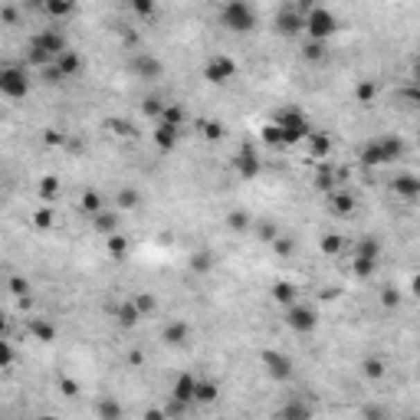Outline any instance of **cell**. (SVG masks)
<instances>
[{
    "instance_id": "obj_21",
    "label": "cell",
    "mask_w": 420,
    "mask_h": 420,
    "mask_svg": "<svg viewBox=\"0 0 420 420\" xmlns=\"http://www.w3.org/2000/svg\"><path fill=\"white\" fill-rule=\"evenodd\" d=\"M306 145H309V158L325 161L329 158V151H332V138L325 135V132H319V128H312L309 138H306Z\"/></svg>"
},
{
    "instance_id": "obj_58",
    "label": "cell",
    "mask_w": 420,
    "mask_h": 420,
    "mask_svg": "<svg viewBox=\"0 0 420 420\" xmlns=\"http://www.w3.org/2000/svg\"><path fill=\"white\" fill-rule=\"evenodd\" d=\"M145 420H168V414L158 410V408H148V410H145Z\"/></svg>"
},
{
    "instance_id": "obj_45",
    "label": "cell",
    "mask_w": 420,
    "mask_h": 420,
    "mask_svg": "<svg viewBox=\"0 0 420 420\" xmlns=\"http://www.w3.org/2000/svg\"><path fill=\"white\" fill-rule=\"evenodd\" d=\"M13 361H17V348H13V342L0 338V371H3V368H13Z\"/></svg>"
},
{
    "instance_id": "obj_5",
    "label": "cell",
    "mask_w": 420,
    "mask_h": 420,
    "mask_svg": "<svg viewBox=\"0 0 420 420\" xmlns=\"http://www.w3.org/2000/svg\"><path fill=\"white\" fill-rule=\"evenodd\" d=\"M30 86H33V79L24 66H0V96L3 99H26Z\"/></svg>"
},
{
    "instance_id": "obj_36",
    "label": "cell",
    "mask_w": 420,
    "mask_h": 420,
    "mask_svg": "<svg viewBox=\"0 0 420 420\" xmlns=\"http://www.w3.org/2000/svg\"><path fill=\"white\" fill-rule=\"evenodd\" d=\"M374 99H378V82H374V79H358V86H355V102H358V105H371Z\"/></svg>"
},
{
    "instance_id": "obj_27",
    "label": "cell",
    "mask_w": 420,
    "mask_h": 420,
    "mask_svg": "<svg viewBox=\"0 0 420 420\" xmlns=\"http://www.w3.org/2000/svg\"><path fill=\"white\" fill-rule=\"evenodd\" d=\"M158 122H168V125H174V128H184V125H187V109L181 105V102H164V112H161Z\"/></svg>"
},
{
    "instance_id": "obj_53",
    "label": "cell",
    "mask_w": 420,
    "mask_h": 420,
    "mask_svg": "<svg viewBox=\"0 0 420 420\" xmlns=\"http://www.w3.org/2000/svg\"><path fill=\"white\" fill-rule=\"evenodd\" d=\"M223 135H227V128H223L220 122H204V138H207V141H220Z\"/></svg>"
},
{
    "instance_id": "obj_57",
    "label": "cell",
    "mask_w": 420,
    "mask_h": 420,
    "mask_svg": "<svg viewBox=\"0 0 420 420\" xmlns=\"http://www.w3.org/2000/svg\"><path fill=\"white\" fill-rule=\"evenodd\" d=\"M17 17H20V13H17V7H0V20H3V24H17Z\"/></svg>"
},
{
    "instance_id": "obj_59",
    "label": "cell",
    "mask_w": 420,
    "mask_h": 420,
    "mask_svg": "<svg viewBox=\"0 0 420 420\" xmlns=\"http://www.w3.org/2000/svg\"><path fill=\"white\" fill-rule=\"evenodd\" d=\"M7 329H10V322H7V315L0 312V338H7Z\"/></svg>"
},
{
    "instance_id": "obj_35",
    "label": "cell",
    "mask_w": 420,
    "mask_h": 420,
    "mask_svg": "<svg viewBox=\"0 0 420 420\" xmlns=\"http://www.w3.org/2000/svg\"><path fill=\"white\" fill-rule=\"evenodd\" d=\"M132 302H135V309L141 319H151V315L158 312V296H151V292H135Z\"/></svg>"
},
{
    "instance_id": "obj_8",
    "label": "cell",
    "mask_w": 420,
    "mask_h": 420,
    "mask_svg": "<svg viewBox=\"0 0 420 420\" xmlns=\"http://www.w3.org/2000/svg\"><path fill=\"white\" fill-rule=\"evenodd\" d=\"M286 329L296 335H312L315 329H319V312L312 309V306H306V302H292L289 309H286L283 315Z\"/></svg>"
},
{
    "instance_id": "obj_51",
    "label": "cell",
    "mask_w": 420,
    "mask_h": 420,
    "mask_svg": "<svg viewBox=\"0 0 420 420\" xmlns=\"http://www.w3.org/2000/svg\"><path fill=\"white\" fill-rule=\"evenodd\" d=\"M132 13H135V17H155L158 7H155L151 0H132Z\"/></svg>"
},
{
    "instance_id": "obj_1",
    "label": "cell",
    "mask_w": 420,
    "mask_h": 420,
    "mask_svg": "<svg viewBox=\"0 0 420 420\" xmlns=\"http://www.w3.org/2000/svg\"><path fill=\"white\" fill-rule=\"evenodd\" d=\"M66 50H69L66 33L56 30V26H46V30H40L37 37H30V43H26V62L37 66V69H46V66H53Z\"/></svg>"
},
{
    "instance_id": "obj_17",
    "label": "cell",
    "mask_w": 420,
    "mask_h": 420,
    "mask_svg": "<svg viewBox=\"0 0 420 420\" xmlns=\"http://www.w3.org/2000/svg\"><path fill=\"white\" fill-rule=\"evenodd\" d=\"M397 198L404 200H417L420 198V177L417 174H394V181H391Z\"/></svg>"
},
{
    "instance_id": "obj_41",
    "label": "cell",
    "mask_w": 420,
    "mask_h": 420,
    "mask_svg": "<svg viewBox=\"0 0 420 420\" xmlns=\"http://www.w3.org/2000/svg\"><path fill=\"white\" fill-rule=\"evenodd\" d=\"M7 289H10V292L20 299V302H26V299H30V279H26V276H10V279H7Z\"/></svg>"
},
{
    "instance_id": "obj_47",
    "label": "cell",
    "mask_w": 420,
    "mask_h": 420,
    "mask_svg": "<svg viewBox=\"0 0 420 420\" xmlns=\"http://www.w3.org/2000/svg\"><path fill=\"white\" fill-rule=\"evenodd\" d=\"M256 234H260L263 243H272V240L283 234V230H279V227H276L272 220H260V223H256Z\"/></svg>"
},
{
    "instance_id": "obj_20",
    "label": "cell",
    "mask_w": 420,
    "mask_h": 420,
    "mask_svg": "<svg viewBox=\"0 0 420 420\" xmlns=\"http://www.w3.org/2000/svg\"><path fill=\"white\" fill-rule=\"evenodd\" d=\"M56 69H60L62 79H73V76H79L82 69H86V60H82L76 50H66L60 60H56Z\"/></svg>"
},
{
    "instance_id": "obj_6",
    "label": "cell",
    "mask_w": 420,
    "mask_h": 420,
    "mask_svg": "<svg viewBox=\"0 0 420 420\" xmlns=\"http://www.w3.org/2000/svg\"><path fill=\"white\" fill-rule=\"evenodd\" d=\"M342 30V24H338V17H335L329 7H312L309 13H306V33H309V40H319V43H325L329 37H335Z\"/></svg>"
},
{
    "instance_id": "obj_18",
    "label": "cell",
    "mask_w": 420,
    "mask_h": 420,
    "mask_svg": "<svg viewBox=\"0 0 420 420\" xmlns=\"http://www.w3.org/2000/svg\"><path fill=\"white\" fill-rule=\"evenodd\" d=\"M213 266H217V253H213V250H194V253L187 256V270L198 272V276H207Z\"/></svg>"
},
{
    "instance_id": "obj_16",
    "label": "cell",
    "mask_w": 420,
    "mask_h": 420,
    "mask_svg": "<svg viewBox=\"0 0 420 420\" xmlns=\"http://www.w3.org/2000/svg\"><path fill=\"white\" fill-rule=\"evenodd\" d=\"M355 207H358V200H355V194L345 191V187H338V191L329 194V210H332L335 217H351Z\"/></svg>"
},
{
    "instance_id": "obj_13",
    "label": "cell",
    "mask_w": 420,
    "mask_h": 420,
    "mask_svg": "<svg viewBox=\"0 0 420 420\" xmlns=\"http://www.w3.org/2000/svg\"><path fill=\"white\" fill-rule=\"evenodd\" d=\"M194 384H198V374L194 371H181L171 384V404H177V408L194 404Z\"/></svg>"
},
{
    "instance_id": "obj_3",
    "label": "cell",
    "mask_w": 420,
    "mask_h": 420,
    "mask_svg": "<svg viewBox=\"0 0 420 420\" xmlns=\"http://www.w3.org/2000/svg\"><path fill=\"white\" fill-rule=\"evenodd\" d=\"M272 125H276L279 135H283V148H292L299 141H306L312 132V122L302 115V109H296V105H286V109L276 112Z\"/></svg>"
},
{
    "instance_id": "obj_24",
    "label": "cell",
    "mask_w": 420,
    "mask_h": 420,
    "mask_svg": "<svg viewBox=\"0 0 420 420\" xmlns=\"http://www.w3.org/2000/svg\"><path fill=\"white\" fill-rule=\"evenodd\" d=\"M220 397V384L213 381V378H198L194 384V404H213Z\"/></svg>"
},
{
    "instance_id": "obj_56",
    "label": "cell",
    "mask_w": 420,
    "mask_h": 420,
    "mask_svg": "<svg viewBox=\"0 0 420 420\" xmlns=\"http://www.w3.org/2000/svg\"><path fill=\"white\" fill-rule=\"evenodd\" d=\"M40 76H43V82H62L60 69H56V62L53 66H46V69H40Z\"/></svg>"
},
{
    "instance_id": "obj_9",
    "label": "cell",
    "mask_w": 420,
    "mask_h": 420,
    "mask_svg": "<svg viewBox=\"0 0 420 420\" xmlns=\"http://www.w3.org/2000/svg\"><path fill=\"white\" fill-rule=\"evenodd\" d=\"M263 368L270 374L272 381H292V374H296V361L289 358L286 351H276V348H266L260 355Z\"/></svg>"
},
{
    "instance_id": "obj_37",
    "label": "cell",
    "mask_w": 420,
    "mask_h": 420,
    "mask_svg": "<svg viewBox=\"0 0 420 420\" xmlns=\"http://www.w3.org/2000/svg\"><path fill=\"white\" fill-rule=\"evenodd\" d=\"M355 256L378 263V256H381V240H378V236H365V240L358 243V250H355Z\"/></svg>"
},
{
    "instance_id": "obj_7",
    "label": "cell",
    "mask_w": 420,
    "mask_h": 420,
    "mask_svg": "<svg viewBox=\"0 0 420 420\" xmlns=\"http://www.w3.org/2000/svg\"><path fill=\"white\" fill-rule=\"evenodd\" d=\"M236 73H240V66L227 53H210L207 62H204V79L210 86H227L230 79H236Z\"/></svg>"
},
{
    "instance_id": "obj_42",
    "label": "cell",
    "mask_w": 420,
    "mask_h": 420,
    "mask_svg": "<svg viewBox=\"0 0 420 420\" xmlns=\"http://www.w3.org/2000/svg\"><path fill=\"white\" fill-rule=\"evenodd\" d=\"M141 112H145L148 119L158 122L161 112H164V99H161V96H145V99H141Z\"/></svg>"
},
{
    "instance_id": "obj_29",
    "label": "cell",
    "mask_w": 420,
    "mask_h": 420,
    "mask_svg": "<svg viewBox=\"0 0 420 420\" xmlns=\"http://www.w3.org/2000/svg\"><path fill=\"white\" fill-rule=\"evenodd\" d=\"M30 223H33V230H53L56 227V210L50 207V204H43V207H37L33 210V217H30Z\"/></svg>"
},
{
    "instance_id": "obj_10",
    "label": "cell",
    "mask_w": 420,
    "mask_h": 420,
    "mask_svg": "<svg viewBox=\"0 0 420 420\" xmlns=\"http://www.w3.org/2000/svg\"><path fill=\"white\" fill-rule=\"evenodd\" d=\"M234 171L236 177H243V181H253V177H260L263 174V158L260 151H256V145H240L234 155Z\"/></svg>"
},
{
    "instance_id": "obj_12",
    "label": "cell",
    "mask_w": 420,
    "mask_h": 420,
    "mask_svg": "<svg viewBox=\"0 0 420 420\" xmlns=\"http://www.w3.org/2000/svg\"><path fill=\"white\" fill-rule=\"evenodd\" d=\"M128 73L135 76V79H145V82H155L164 76V62L158 56H151V53H132L128 56Z\"/></svg>"
},
{
    "instance_id": "obj_61",
    "label": "cell",
    "mask_w": 420,
    "mask_h": 420,
    "mask_svg": "<svg viewBox=\"0 0 420 420\" xmlns=\"http://www.w3.org/2000/svg\"><path fill=\"white\" fill-rule=\"evenodd\" d=\"M168 420H181V417H168Z\"/></svg>"
},
{
    "instance_id": "obj_25",
    "label": "cell",
    "mask_w": 420,
    "mask_h": 420,
    "mask_svg": "<svg viewBox=\"0 0 420 420\" xmlns=\"http://www.w3.org/2000/svg\"><path fill=\"white\" fill-rule=\"evenodd\" d=\"M119 223H122V213H119V210H102V213L92 217V227H96L102 236L119 234Z\"/></svg>"
},
{
    "instance_id": "obj_31",
    "label": "cell",
    "mask_w": 420,
    "mask_h": 420,
    "mask_svg": "<svg viewBox=\"0 0 420 420\" xmlns=\"http://www.w3.org/2000/svg\"><path fill=\"white\" fill-rule=\"evenodd\" d=\"M296 296H299V289H296V283H286V279H279V283L272 286V299L283 306V309H289L292 302H296Z\"/></svg>"
},
{
    "instance_id": "obj_19",
    "label": "cell",
    "mask_w": 420,
    "mask_h": 420,
    "mask_svg": "<svg viewBox=\"0 0 420 420\" xmlns=\"http://www.w3.org/2000/svg\"><path fill=\"white\" fill-rule=\"evenodd\" d=\"M315 414H312V404L309 401H299V397H292V401H286L283 408H279V420H312Z\"/></svg>"
},
{
    "instance_id": "obj_38",
    "label": "cell",
    "mask_w": 420,
    "mask_h": 420,
    "mask_svg": "<svg viewBox=\"0 0 420 420\" xmlns=\"http://www.w3.org/2000/svg\"><path fill=\"white\" fill-rule=\"evenodd\" d=\"M272 250H276V256L289 260V256L299 250V243H296V236H292V234H279L276 240H272Z\"/></svg>"
},
{
    "instance_id": "obj_2",
    "label": "cell",
    "mask_w": 420,
    "mask_h": 420,
    "mask_svg": "<svg viewBox=\"0 0 420 420\" xmlns=\"http://www.w3.org/2000/svg\"><path fill=\"white\" fill-rule=\"evenodd\" d=\"M404 138L401 135H381V138H371L368 145L358 151V161L365 168H381V164H394V161L404 158Z\"/></svg>"
},
{
    "instance_id": "obj_44",
    "label": "cell",
    "mask_w": 420,
    "mask_h": 420,
    "mask_svg": "<svg viewBox=\"0 0 420 420\" xmlns=\"http://www.w3.org/2000/svg\"><path fill=\"white\" fill-rule=\"evenodd\" d=\"M56 194H60V177L46 174V177L40 181V198H43V200H56Z\"/></svg>"
},
{
    "instance_id": "obj_39",
    "label": "cell",
    "mask_w": 420,
    "mask_h": 420,
    "mask_svg": "<svg viewBox=\"0 0 420 420\" xmlns=\"http://www.w3.org/2000/svg\"><path fill=\"white\" fill-rule=\"evenodd\" d=\"M384 371H387V365H384L381 358H365L361 361V374H365L368 381H381Z\"/></svg>"
},
{
    "instance_id": "obj_52",
    "label": "cell",
    "mask_w": 420,
    "mask_h": 420,
    "mask_svg": "<svg viewBox=\"0 0 420 420\" xmlns=\"http://www.w3.org/2000/svg\"><path fill=\"white\" fill-rule=\"evenodd\" d=\"M109 128H115V135H119V138H135V125H132V122H122V119H112Z\"/></svg>"
},
{
    "instance_id": "obj_43",
    "label": "cell",
    "mask_w": 420,
    "mask_h": 420,
    "mask_svg": "<svg viewBox=\"0 0 420 420\" xmlns=\"http://www.w3.org/2000/svg\"><path fill=\"white\" fill-rule=\"evenodd\" d=\"M325 56V43L319 40H306V46H302V60L306 62H319Z\"/></svg>"
},
{
    "instance_id": "obj_60",
    "label": "cell",
    "mask_w": 420,
    "mask_h": 420,
    "mask_svg": "<svg viewBox=\"0 0 420 420\" xmlns=\"http://www.w3.org/2000/svg\"><path fill=\"white\" fill-rule=\"evenodd\" d=\"M33 420H56V417H50V414H40V417H33Z\"/></svg>"
},
{
    "instance_id": "obj_33",
    "label": "cell",
    "mask_w": 420,
    "mask_h": 420,
    "mask_svg": "<svg viewBox=\"0 0 420 420\" xmlns=\"http://www.w3.org/2000/svg\"><path fill=\"white\" fill-rule=\"evenodd\" d=\"M319 247H322L325 256H342V250H345V236L335 234V230H329V234H322Z\"/></svg>"
},
{
    "instance_id": "obj_34",
    "label": "cell",
    "mask_w": 420,
    "mask_h": 420,
    "mask_svg": "<svg viewBox=\"0 0 420 420\" xmlns=\"http://www.w3.org/2000/svg\"><path fill=\"white\" fill-rule=\"evenodd\" d=\"M43 13L50 20H62V17H73L76 13V3H69V0H46L43 3Z\"/></svg>"
},
{
    "instance_id": "obj_11",
    "label": "cell",
    "mask_w": 420,
    "mask_h": 420,
    "mask_svg": "<svg viewBox=\"0 0 420 420\" xmlns=\"http://www.w3.org/2000/svg\"><path fill=\"white\" fill-rule=\"evenodd\" d=\"M272 26H276V33L279 37H299V33H306V17L296 10V3H283L276 17H272Z\"/></svg>"
},
{
    "instance_id": "obj_54",
    "label": "cell",
    "mask_w": 420,
    "mask_h": 420,
    "mask_svg": "<svg viewBox=\"0 0 420 420\" xmlns=\"http://www.w3.org/2000/svg\"><path fill=\"white\" fill-rule=\"evenodd\" d=\"M361 417L365 420H387V410H384L381 404H365V408H361Z\"/></svg>"
},
{
    "instance_id": "obj_23",
    "label": "cell",
    "mask_w": 420,
    "mask_h": 420,
    "mask_svg": "<svg viewBox=\"0 0 420 420\" xmlns=\"http://www.w3.org/2000/svg\"><path fill=\"white\" fill-rule=\"evenodd\" d=\"M26 332L33 335V342H43V345H50V342H56V325L46 319H30L26 322Z\"/></svg>"
},
{
    "instance_id": "obj_48",
    "label": "cell",
    "mask_w": 420,
    "mask_h": 420,
    "mask_svg": "<svg viewBox=\"0 0 420 420\" xmlns=\"http://www.w3.org/2000/svg\"><path fill=\"white\" fill-rule=\"evenodd\" d=\"M66 141H69V135H66L62 128H46V132H43V145H50V148H60Z\"/></svg>"
},
{
    "instance_id": "obj_28",
    "label": "cell",
    "mask_w": 420,
    "mask_h": 420,
    "mask_svg": "<svg viewBox=\"0 0 420 420\" xmlns=\"http://www.w3.org/2000/svg\"><path fill=\"white\" fill-rule=\"evenodd\" d=\"M79 210L86 213V217H96V213H102L105 210V200H102V194L99 191H82V198H79Z\"/></svg>"
},
{
    "instance_id": "obj_14",
    "label": "cell",
    "mask_w": 420,
    "mask_h": 420,
    "mask_svg": "<svg viewBox=\"0 0 420 420\" xmlns=\"http://www.w3.org/2000/svg\"><path fill=\"white\" fill-rule=\"evenodd\" d=\"M184 138V128H174V125L168 122H155V132H151V141H155V148L158 151H174L177 148V141Z\"/></svg>"
},
{
    "instance_id": "obj_49",
    "label": "cell",
    "mask_w": 420,
    "mask_h": 420,
    "mask_svg": "<svg viewBox=\"0 0 420 420\" xmlns=\"http://www.w3.org/2000/svg\"><path fill=\"white\" fill-rule=\"evenodd\" d=\"M374 270H378V263L374 260H361V256H355V263H351V272H355L358 279H368Z\"/></svg>"
},
{
    "instance_id": "obj_46",
    "label": "cell",
    "mask_w": 420,
    "mask_h": 420,
    "mask_svg": "<svg viewBox=\"0 0 420 420\" xmlns=\"http://www.w3.org/2000/svg\"><path fill=\"white\" fill-rule=\"evenodd\" d=\"M263 145L266 148H283V135H279V128L276 125H263Z\"/></svg>"
},
{
    "instance_id": "obj_55",
    "label": "cell",
    "mask_w": 420,
    "mask_h": 420,
    "mask_svg": "<svg viewBox=\"0 0 420 420\" xmlns=\"http://www.w3.org/2000/svg\"><path fill=\"white\" fill-rule=\"evenodd\" d=\"M60 391H62V397H79V381H73V378H62L60 381Z\"/></svg>"
},
{
    "instance_id": "obj_22",
    "label": "cell",
    "mask_w": 420,
    "mask_h": 420,
    "mask_svg": "<svg viewBox=\"0 0 420 420\" xmlns=\"http://www.w3.org/2000/svg\"><path fill=\"white\" fill-rule=\"evenodd\" d=\"M96 417L99 420H125V408L119 404V397L102 394L99 401H96Z\"/></svg>"
},
{
    "instance_id": "obj_26",
    "label": "cell",
    "mask_w": 420,
    "mask_h": 420,
    "mask_svg": "<svg viewBox=\"0 0 420 420\" xmlns=\"http://www.w3.org/2000/svg\"><path fill=\"white\" fill-rule=\"evenodd\" d=\"M105 253H109L112 260H125V256L132 253V240H128V236H122V234L105 236Z\"/></svg>"
},
{
    "instance_id": "obj_32",
    "label": "cell",
    "mask_w": 420,
    "mask_h": 420,
    "mask_svg": "<svg viewBox=\"0 0 420 420\" xmlns=\"http://www.w3.org/2000/svg\"><path fill=\"white\" fill-rule=\"evenodd\" d=\"M115 319H119V325H122V329H135L138 322H141V315H138L135 302H132V299H125L122 306L115 309Z\"/></svg>"
},
{
    "instance_id": "obj_40",
    "label": "cell",
    "mask_w": 420,
    "mask_h": 420,
    "mask_svg": "<svg viewBox=\"0 0 420 420\" xmlns=\"http://www.w3.org/2000/svg\"><path fill=\"white\" fill-rule=\"evenodd\" d=\"M250 223H253V220H250L247 210L236 207V210H230V213H227V227H230V230H236V234H247Z\"/></svg>"
},
{
    "instance_id": "obj_15",
    "label": "cell",
    "mask_w": 420,
    "mask_h": 420,
    "mask_svg": "<svg viewBox=\"0 0 420 420\" xmlns=\"http://www.w3.org/2000/svg\"><path fill=\"white\" fill-rule=\"evenodd\" d=\"M161 342H164L168 348H184V345H191V325H187L184 319L168 322V325H164V332H161Z\"/></svg>"
},
{
    "instance_id": "obj_30",
    "label": "cell",
    "mask_w": 420,
    "mask_h": 420,
    "mask_svg": "<svg viewBox=\"0 0 420 420\" xmlns=\"http://www.w3.org/2000/svg\"><path fill=\"white\" fill-rule=\"evenodd\" d=\"M115 207L119 210H138L141 207V194H138V187H119V194H115Z\"/></svg>"
},
{
    "instance_id": "obj_50",
    "label": "cell",
    "mask_w": 420,
    "mask_h": 420,
    "mask_svg": "<svg viewBox=\"0 0 420 420\" xmlns=\"http://www.w3.org/2000/svg\"><path fill=\"white\" fill-rule=\"evenodd\" d=\"M381 306L384 309H397L401 306V292H397L394 286H384L381 289Z\"/></svg>"
},
{
    "instance_id": "obj_4",
    "label": "cell",
    "mask_w": 420,
    "mask_h": 420,
    "mask_svg": "<svg viewBox=\"0 0 420 420\" xmlns=\"http://www.w3.org/2000/svg\"><path fill=\"white\" fill-rule=\"evenodd\" d=\"M256 24H260V13L247 0H230L220 7V26L230 33H253Z\"/></svg>"
}]
</instances>
